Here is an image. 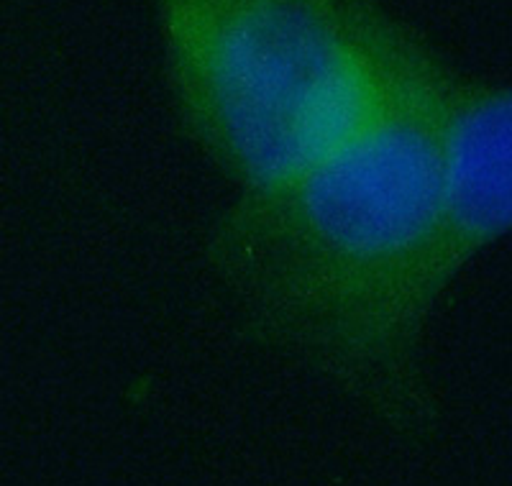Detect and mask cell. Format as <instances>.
<instances>
[{
  "label": "cell",
  "instance_id": "2",
  "mask_svg": "<svg viewBox=\"0 0 512 486\" xmlns=\"http://www.w3.org/2000/svg\"><path fill=\"white\" fill-rule=\"evenodd\" d=\"M187 139L267 197L349 146L433 62L379 0H154Z\"/></svg>",
  "mask_w": 512,
  "mask_h": 486
},
{
  "label": "cell",
  "instance_id": "3",
  "mask_svg": "<svg viewBox=\"0 0 512 486\" xmlns=\"http://www.w3.org/2000/svg\"><path fill=\"white\" fill-rule=\"evenodd\" d=\"M510 121L507 85L456 77L438 128V238L456 279L510 228Z\"/></svg>",
  "mask_w": 512,
  "mask_h": 486
},
{
  "label": "cell",
  "instance_id": "1",
  "mask_svg": "<svg viewBox=\"0 0 512 486\" xmlns=\"http://www.w3.org/2000/svg\"><path fill=\"white\" fill-rule=\"evenodd\" d=\"M441 59L377 123L285 190L236 197L210 256L274 346L351 379H400L454 279L438 238Z\"/></svg>",
  "mask_w": 512,
  "mask_h": 486
}]
</instances>
